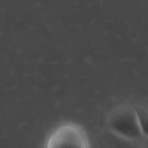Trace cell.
Listing matches in <instances>:
<instances>
[{
	"label": "cell",
	"instance_id": "cell-1",
	"mask_svg": "<svg viewBox=\"0 0 148 148\" xmlns=\"http://www.w3.org/2000/svg\"><path fill=\"white\" fill-rule=\"evenodd\" d=\"M110 131L119 138L135 140L142 138V132L135 109L126 105L115 108L107 120Z\"/></svg>",
	"mask_w": 148,
	"mask_h": 148
},
{
	"label": "cell",
	"instance_id": "cell-2",
	"mask_svg": "<svg viewBox=\"0 0 148 148\" xmlns=\"http://www.w3.org/2000/svg\"><path fill=\"white\" fill-rule=\"evenodd\" d=\"M46 147H90L86 134L79 125L67 122L56 127L48 136Z\"/></svg>",
	"mask_w": 148,
	"mask_h": 148
},
{
	"label": "cell",
	"instance_id": "cell-3",
	"mask_svg": "<svg viewBox=\"0 0 148 148\" xmlns=\"http://www.w3.org/2000/svg\"><path fill=\"white\" fill-rule=\"evenodd\" d=\"M143 134L148 136V110L142 108L135 109Z\"/></svg>",
	"mask_w": 148,
	"mask_h": 148
}]
</instances>
